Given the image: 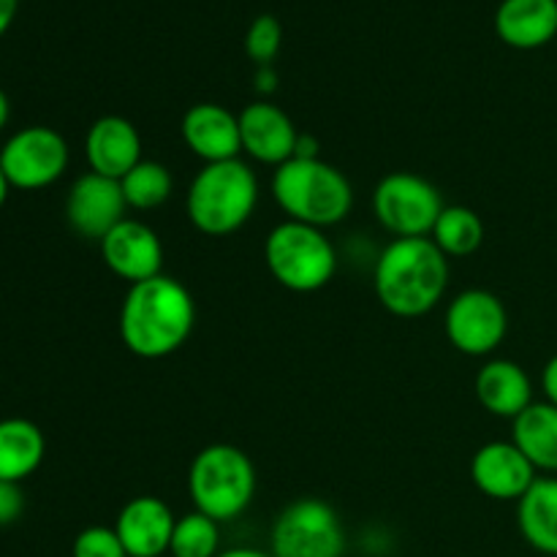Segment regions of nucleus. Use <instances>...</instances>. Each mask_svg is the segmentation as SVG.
I'll list each match as a JSON object with an SVG mask.
<instances>
[{"mask_svg":"<svg viewBox=\"0 0 557 557\" xmlns=\"http://www.w3.org/2000/svg\"><path fill=\"white\" fill-rule=\"evenodd\" d=\"M239 139L245 156L277 169L297 156L299 131L277 103L253 101L239 112Z\"/></svg>","mask_w":557,"mask_h":557,"instance_id":"obj_13","label":"nucleus"},{"mask_svg":"<svg viewBox=\"0 0 557 557\" xmlns=\"http://www.w3.org/2000/svg\"><path fill=\"white\" fill-rule=\"evenodd\" d=\"M71 557H128L117 531L107 525H90L76 533L71 544Z\"/></svg>","mask_w":557,"mask_h":557,"instance_id":"obj_27","label":"nucleus"},{"mask_svg":"<svg viewBox=\"0 0 557 557\" xmlns=\"http://www.w3.org/2000/svg\"><path fill=\"white\" fill-rule=\"evenodd\" d=\"M449 286V259L430 237L392 239L375 259L373 288L397 319L428 315Z\"/></svg>","mask_w":557,"mask_h":557,"instance_id":"obj_2","label":"nucleus"},{"mask_svg":"<svg viewBox=\"0 0 557 557\" xmlns=\"http://www.w3.org/2000/svg\"><path fill=\"white\" fill-rule=\"evenodd\" d=\"M471 479L487 498L520 500L533 487L539 471L515 441H490L473 455Z\"/></svg>","mask_w":557,"mask_h":557,"instance_id":"obj_14","label":"nucleus"},{"mask_svg":"<svg viewBox=\"0 0 557 557\" xmlns=\"http://www.w3.org/2000/svg\"><path fill=\"white\" fill-rule=\"evenodd\" d=\"M511 441L539 473L557 476V406L542 400L511 422Z\"/></svg>","mask_w":557,"mask_h":557,"instance_id":"obj_21","label":"nucleus"},{"mask_svg":"<svg viewBox=\"0 0 557 557\" xmlns=\"http://www.w3.org/2000/svg\"><path fill=\"white\" fill-rule=\"evenodd\" d=\"M125 196L120 180L87 172L74 180L65 196V221L79 237L101 243L120 221H125Z\"/></svg>","mask_w":557,"mask_h":557,"instance_id":"obj_11","label":"nucleus"},{"mask_svg":"<svg viewBox=\"0 0 557 557\" xmlns=\"http://www.w3.org/2000/svg\"><path fill=\"white\" fill-rule=\"evenodd\" d=\"M517 528L536 553L557 557V476H539L517 500Z\"/></svg>","mask_w":557,"mask_h":557,"instance_id":"obj_20","label":"nucleus"},{"mask_svg":"<svg viewBox=\"0 0 557 557\" xmlns=\"http://www.w3.org/2000/svg\"><path fill=\"white\" fill-rule=\"evenodd\" d=\"M476 400L487 413L515 422L528 406H533V381L522 364L511 359H490L476 373Z\"/></svg>","mask_w":557,"mask_h":557,"instance_id":"obj_18","label":"nucleus"},{"mask_svg":"<svg viewBox=\"0 0 557 557\" xmlns=\"http://www.w3.org/2000/svg\"><path fill=\"white\" fill-rule=\"evenodd\" d=\"M495 33L511 49L547 47L557 36V0H500Z\"/></svg>","mask_w":557,"mask_h":557,"instance_id":"obj_19","label":"nucleus"},{"mask_svg":"<svg viewBox=\"0 0 557 557\" xmlns=\"http://www.w3.org/2000/svg\"><path fill=\"white\" fill-rule=\"evenodd\" d=\"M69 141L47 125H27L9 136L0 150V169L11 188L41 190L58 183L69 169Z\"/></svg>","mask_w":557,"mask_h":557,"instance_id":"obj_9","label":"nucleus"},{"mask_svg":"<svg viewBox=\"0 0 557 557\" xmlns=\"http://www.w3.org/2000/svg\"><path fill=\"white\" fill-rule=\"evenodd\" d=\"M120 188H123L128 210L150 212L158 210L161 205H166L169 196H172L174 190V180L166 163L145 161V158H141V161L120 180Z\"/></svg>","mask_w":557,"mask_h":557,"instance_id":"obj_24","label":"nucleus"},{"mask_svg":"<svg viewBox=\"0 0 557 557\" xmlns=\"http://www.w3.org/2000/svg\"><path fill=\"white\" fill-rule=\"evenodd\" d=\"M11 120V103H9V96L3 92V87H0V131L9 125Z\"/></svg>","mask_w":557,"mask_h":557,"instance_id":"obj_34","label":"nucleus"},{"mask_svg":"<svg viewBox=\"0 0 557 557\" xmlns=\"http://www.w3.org/2000/svg\"><path fill=\"white\" fill-rule=\"evenodd\" d=\"M264 261L270 275L294 294L321 292L337 272V250L324 228L283 221L267 234Z\"/></svg>","mask_w":557,"mask_h":557,"instance_id":"obj_6","label":"nucleus"},{"mask_svg":"<svg viewBox=\"0 0 557 557\" xmlns=\"http://www.w3.org/2000/svg\"><path fill=\"white\" fill-rule=\"evenodd\" d=\"M16 9H20V0H0V36H5V30L11 27Z\"/></svg>","mask_w":557,"mask_h":557,"instance_id":"obj_31","label":"nucleus"},{"mask_svg":"<svg viewBox=\"0 0 557 557\" xmlns=\"http://www.w3.org/2000/svg\"><path fill=\"white\" fill-rule=\"evenodd\" d=\"M259 205V177L243 158L205 163L190 180L185 212L207 237H228L253 218Z\"/></svg>","mask_w":557,"mask_h":557,"instance_id":"obj_4","label":"nucleus"},{"mask_svg":"<svg viewBox=\"0 0 557 557\" xmlns=\"http://www.w3.org/2000/svg\"><path fill=\"white\" fill-rule=\"evenodd\" d=\"M446 341L466 357H490L509 332V313L498 294L466 288L449 302L444 315Z\"/></svg>","mask_w":557,"mask_h":557,"instance_id":"obj_10","label":"nucleus"},{"mask_svg":"<svg viewBox=\"0 0 557 557\" xmlns=\"http://www.w3.org/2000/svg\"><path fill=\"white\" fill-rule=\"evenodd\" d=\"M174 525L177 517L166 500L156 495H136L120 509L114 531L128 557H163L169 555Z\"/></svg>","mask_w":557,"mask_h":557,"instance_id":"obj_15","label":"nucleus"},{"mask_svg":"<svg viewBox=\"0 0 557 557\" xmlns=\"http://www.w3.org/2000/svg\"><path fill=\"white\" fill-rule=\"evenodd\" d=\"M120 341L139 359H166L188 343L196 326V302L169 275L134 283L120 305Z\"/></svg>","mask_w":557,"mask_h":557,"instance_id":"obj_1","label":"nucleus"},{"mask_svg":"<svg viewBox=\"0 0 557 557\" xmlns=\"http://www.w3.org/2000/svg\"><path fill=\"white\" fill-rule=\"evenodd\" d=\"M256 466L239 446L210 444L196 451L188 468V495L194 509L215 522H232L253 504Z\"/></svg>","mask_w":557,"mask_h":557,"instance_id":"obj_5","label":"nucleus"},{"mask_svg":"<svg viewBox=\"0 0 557 557\" xmlns=\"http://www.w3.org/2000/svg\"><path fill=\"white\" fill-rule=\"evenodd\" d=\"M542 392H544V400L557 406V354H555V357H549L547 364H544Z\"/></svg>","mask_w":557,"mask_h":557,"instance_id":"obj_29","label":"nucleus"},{"mask_svg":"<svg viewBox=\"0 0 557 557\" xmlns=\"http://www.w3.org/2000/svg\"><path fill=\"white\" fill-rule=\"evenodd\" d=\"M218 557H272L270 549H256V547H232V549H223Z\"/></svg>","mask_w":557,"mask_h":557,"instance_id":"obj_33","label":"nucleus"},{"mask_svg":"<svg viewBox=\"0 0 557 557\" xmlns=\"http://www.w3.org/2000/svg\"><path fill=\"white\" fill-rule=\"evenodd\" d=\"M85 158L90 172L123 180L141 161V136L128 117L107 114L87 128Z\"/></svg>","mask_w":557,"mask_h":557,"instance_id":"obj_17","label":"nucleus"},{"mask_svg":"<svg viewBox=\"0 0 557 557\" xmlns=\"http://www.w3.org/2000/svg\"><path fill=\"white\" fill-rule=\"evenodd\" d=\"M221 522L201 511H188L177 517L169 555L172 557H218L221 555Z\"/></svg>","mask_w":557,"mask_h":557,"instance_id":"obj_25","label":"nucleus"},{"mask_svg":"<svg viewBox=\"0 0 557 557\" xmlns=\"http://www.w3.org/2000/svg\"><path fill=\"white\" fill-rule=\"evenodd\" d=\"M294 158H321L319 156V141H315V136L299 134L297 156H294Z\"/></svg>","mask_w":557,"mask_h":557,"instance_id":"obj_32","label":"nucleus"},{"mask_svg":"<svg viewBox=\"0 0 557 557\" xmlns=\"http://www.w3.org/2000/svg\"><path fill=\"white\" fill-rule=\"evenodd\" d=\"M272 199L286 221L330 228L354 210V188L346 174L324 158H292L272 174Z\"/></svg>","mask_w":557,"mask_h":557,"instance_id":"obj_3","label":"nucleus"},{"mask_svg":"<svg viewBox=\"0 0 557 557\" xmlns=\"http://www.w3.org/2000/svg\"><path fill=\"white\" fill-rule=\"evenodd\" d=\"M180 134H183L185 147L205 163L234 161V158H239V152H243L239 114H234L232 109H226L223 103H194V107L183 114Z\"/></svg>","mask_w":557,"mask_h":557,"instance_id":"obj_16","label":"nucleus"},{"mask_svg":"<svg viewBox=\"0 0 557 557\" xmlns=\"http://www.w3.org/2000/svg\"><path fill=\"white\" fill-rule=\"evenodd\" d=\"M346 547L341 515L321 498L294 500L272 522V557H343Z\"/></svg>","mask_w":557,"mask_h":557,"instance_id":"obj_7","label":"nucleus"},{"mask_svg":"<svg viewBox=\"0 0 557 557\" xmlns=\"http://www.w3.org/2000/svg\"><path fill=\"white\" fill-rule=\"evenodd\" d=\"M275 82H277V74L272 65H261V69H256V90L272 92L275 90Z\"/></svg>","mask_w":557,"mask_h":557,"instance_id":"obj_30","label":"nucleus"},{"mask_svg":"<svg viewBox=\"0 0 557 557\" xmlns=\"http://www.w3.org/2000/svg\"><path fill=\"white\" fill-rule=\"evenodd\" d=\"M25 511V495L16 482H3L0 479V528L14 525Z\"/></svg>","mask_w":557,"mask_h":557,"instance_id":"obj_28","label":"nucleus"},{"mask_svg":"<svg viewBox=\"0 0 557 557\" xmlns=\"http://www.w3.org/2000/svg\"><path fill=\"white\" fill-rule=\"evenodd\" d=\"M47 455V441L38 424L30 419H3L0 422V479L25 482L38 471Z\"/></svg>","mask_w":557,"mask_h":557,"instance_id":"obj_22","label":"nucleus"},{"mask_svg":"<svg viewBox=\"0 0 557 557\" xmlns=\"http://www.w3.org/2000/svg\"><path fill=\"white\" fill-rule=\"evenodd\" d=\"M9 190H11L9 177H5L3 169H0V207H3V205H5V199H9Z\"/></svg>","mask_w":557,"mask_h":557,"instance_id":"obj_35","label":"nucleus"},{"mask_svg":"<svg viewBox=\"0 0 557 557\" xmlns=\"http://www.w3.org/2000/svg\"><path fill=\"white\" fill-rule=\"evenodd\" d=\"M103 264L128 286L163 275V243L152 226L136 218L120 221L101 239Z\"/></svg>","mask_w":557,"mask_h":557,"instance_id":"obj_12","label":"nucleus"},{"mask_svg":"<svg viewBox=\"0 0 557 557\" xmlns=\"http://www.w3.org/2000/svg\"><path fill=\"white\" fill-rule=\"evenodd\" d=\"M444 207L438 188L413 172L386 174L373 190L375 221L395 239L430 237Z\"/></svg>","mask_w":557,"mask_h":557,"instance_id":"obj_8","label":"nucleus"},{"mask_svg":"<svg viewBox=\"0 0 557 557\" xmlns=\"http://www.w3.org/2000/svg\"><path fill=\"white\" fill-rule=\"evenodd\" d=\"M430 239L438 245L446 259H468L484 243V223L476 210L466 205H449L435 221Z\"/></svg>","mask_w":557,"mask_h":557,"instance_id":"obj_23","label":"nucleus"},{"mask_svg":"<svg viewBox=\"0 0 557 557\" xmlns=\"http://www.w3.org/2000/svg\"><path fill=\"white\" fill-rule=\"evenodd\" d=\"M283 44V25L272 14H259L250 22L248 33H245V52L253 60L256 69L261 65L275 63L277 52Z\"/></svg>","mask_w":557,"mask_h":557,"instance_id":"obj_26","label":"nucleus"}]
</instances>
